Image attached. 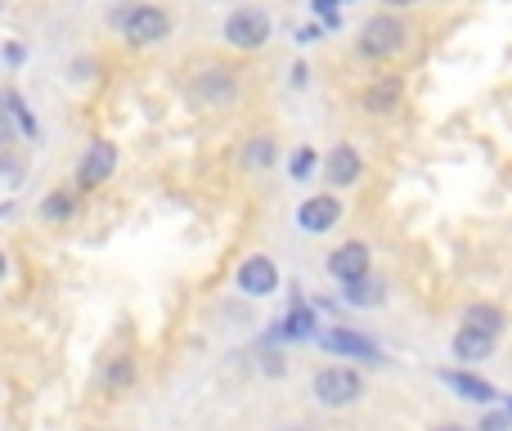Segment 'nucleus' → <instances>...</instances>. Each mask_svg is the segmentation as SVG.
<instances>
[{
	"mask_svg": "<svg viewBox=\"0 0 512 431\" xmlns=\"http://www.w3.org/2000/svg\"><path fill=\"white\" fill-rule=\"evenodd\" d=\"M328 274H333L337 283H355V279H369L373 274V252L369 243H360V238H351V243H337L333 252H328Z\"/></svg>",
	"mask_w": 512,
	"mask_h": 431,
	"instance_id": "9d476101",
	"label": "nucleus"
},
{
	"mask_svg": "<svg viewBox=\"0 0 512 431\" xmlns=\"http://www.w3.org/2000/svg\"><path fill=\"white\" fill-rule=\"evenodd\" d=\"M117 32H122V41L131 45V50H153V45H162L171 32H176V14H171L167 5H153V0H135V5H122L113 14Z\"/></svg>",
	"mask_w": 512,
	"mask_h": 431,
	"instance_id": "f257e3e1",
	"label": "nucleus"
},
{
	"mask_svg": "<svg viewBox=\"0 0 512 431\" xmlns=\"http://www.w3.org/2000/svg\"><path fill=\"white\" fill-rule=\"evenodd\" d=\"M185 90L198 108H234L243 95V81L230 63L221 59H203V63H189L185 72Z\"/></svg>",
	"mask_w": 512,
	"mask_h": 431,
	"instance_id": "f03ea898",
	"label": "nucleus"
},
{
	"mask_svg": "<svg viewBox=\"0 0 512 431\" xmlns=\"http://www.w3.org/2000/svg\"><path fill=\"white\" fill-rule=\"evenodd\" d=\"M342 5H346V0H310V9L319 14V27H337V23H342Z\"/></svg>",
	"mask_w": 512,
	"mask_h": 431,
	"instance_id": "5701e85b",
	"label": "nucleus"
},
{
	"mask_svg": "<svg viewBox=\"0 0 512 431\" xmlns=\"http://www.w3.org/2000/svg\"><path fill=\"white\" fill-rule=\"evenodd\" d=\"M319 319H315V310H310V306H301V301H297V306H292L288 310V315H283L279 319V328H274V337H283V342H310V337H319Z\"/></svg>",
	"mask_w": 512,
	"mask_h": 431,
	"instance_id": "f3484780",
	"label": "nucleus"
},
{
	"mask_svg": "<svg viewBox=\"0 0 512 431\" xmlns=\"http://www.w3.org/2000/svg\"><path fill=\"white\" fill-rule=\"evenodd\" d=\"M117 176V144L113 140H90L77 162V194H95Z\"/></svg>",
	"mask_w": 512,
	"mask_h": 431,
	"instance_id": "423d86ee",
	"label": "nucleus"
},
{
	"mask_svg": "<svg viewBox=\"0 0 512 431\" xmlns=\"http://www.w3.org/2000/svg\"><path fill=\"white\" fill-rule=\"evenodd\" d=\"M495 342H499V337L481 333V328L459 324V333H454L450 351H454V360H463V364H481V360H490V355H495Z\"/></svg>",
	"mask_w": 512,
	"mask_h": 431,
	"instance_id": "4468645a",
	"label": "nucleus"
},
{
	"mask_svg": "<svg viewBox=\"0 0 512 431\" xmlns=\"http://www.w3.org/2000/svg\"><path fill=\"white\" fill-rule=\"evenodd\" d=\"M104 387L108 391H131L135 387V378H140V364H135V355H113V360L104 364Z\"/></svg>",
	"mask_w": 512,
	"mask_h": 431,
	"instance_id": "aec40b11",
	"label": "nucleus"
},
{
	"mask_svg": "<svg viewBox=\"0 0 512 431\" xmlns=\"http://www.w3.org/2000/svg\"><path fill=\"white\" fill-rule=\"evenodd\" d=\"M0 104H5L9 122L18 126V135H23V140H36V135H41V122H36V113L27 108V99L18 95V90H0Z\"/></svg>",
	"mask_w": 512,
	"mask_h": 431,
	"instance_id": "6ab92c4d",
	"label": "nucleus"
},
{
	"mask_svg": "<svg viewBox=\"0 0 512 431\" xmlns=\"http://www.w3.org/2000/svg\"><path fill=\"white\" fill-rule=\"evenodd\" d=\"M279 162V140L274 135H248L239 149V167L243 171H270Z\"/></svg>",
	"mask_w": 512,
	"mask_h": 431,
	"instance_id": "dca6fc26",
	"label": "nucleus"
},
{
	"mask_svg": "<svg viewBox=\"0 0 512 431\" xmlns=\"http://www.w3.org/2000/svg\"><path fill=\"white\" fill-rule=\"evenodd\" d=\"M315 342L324 346L328 355H337V360H364V364H378V360H382V351L373 346V337L355 333V328H346V324L324 328V333H319Z\"/></svg>",
	"mask_w": 512,
	"mask_h": 431,
	"instance_id": "6e6552de",
	"label": "nucleus"
},
{
	"mask_svg": "<svg viewBox=\"0 0 512 431\" xmlns=\"http://www.w3.org/2000/svg\"><path fill=\"white\" fill-rule=\"evenodd\" d=\"M18 140V126L9 122V113H5V104H0V153H9V144Z\"/></svg>",
	"mask_w": 512,
	"mask_h": 431,
	"instance_id": "393cba45",
	"label": "nucleus"
},
{
	"mask_svg": "<svg viewBox=\"0 0 512 431\" xmlns=\"http://www.w3.org/2000/svg\"><path fill=\"white\" fill-rule=\"evenodd\" d=\"M292 86H310V68H306V63H292Z\"/></svg>",
	"mask_w": 512,
	"mask_h": 431,
	"instance_id": "c756f323",
	"label": "nucleus"
},
{
	"mask_svg": "<svg viewBox=\"0 0 512 431\" xmlns=\"http://www.w3.org/2000/svg\"><path fill=\"white\" fill-rule=\"evenodd\" d=\"M279 431H315L310 423H288V427H279Z\"/></svg>",
	"mask_w": 512,
	"mask_h": 431,
	"instance_id": "72a5a7b5",
	"label": "nucleus"
},
{
	"mask_svg": "<svg viewBox=\"0 0 512 431\" xmlns=\"http://www.w3.org/2000/svg\"><path fill=\"white\" fill-rule=\"evenodd\" d=\"M342 301H346V306H355V310H373V306H382V301H387V283H382L378 274L355 279V283H346V288H342Z\"/></svg>",
	"mask_w": 512,
	"mask_h": 431,
	"instance_id": "a211bd4d",
	"label": "nucleus"
},
{
	"mask_svg": "<svg viewBox=\"0 0 512 431\" xmlns=\"http://www.w3.org/2000/svg\"><path fill=\"white\" fill-rule=\"evenodd\" d=\"M400 99H405V77H396V72H382V77H373L369 86H364L360 95V108L369 117H387L400 108Z\"/></svg>",
	"mask_w": 512,
	"mask_h": 431,
	"instance_id": "f8f14e48",
	"label": "nucleus"
},
{
	"mask_svg": "<svg viewBox=\"0 0 512 431\" xmlns=\"http://www.w3.org/2000/svg\"><path fill=\"white\" fill-rule=\"evenodd\" d=\"M23 180V162H14L9 153H0V185H18Z\"/></svg>",
	"mask_w": 512,
	"mask_h": 431,
	"instance_id": "b1692460",
	"label": "nucleus"
},
{
	"mask_svg": "<svg viewBox=\"0 0 512 431\" xmlns=\"http://www.w3.org/2000/svg\"><path fill=\"white\" fill-rule=\"evenodd\" d=\"M405 45H409V23L400 14H391V9L364 18L360 36H355V50L373 63H387V59H396V54H405Z\"/></svg>",
	"mask_w": 512,
	"mask_h": 431,
	"instance_id": "7ed1b4c3",
	"label": "nucleus"
},
{
	"mask_svg": "<svg viewBox=\"0 0 512 431\" xmlns=\"http://www.w3.org/2000/svg\"><path fill=\"white\" fill-rule=\"evenodd\" d=\"M315 167H319V153L310 149V144H301V149H292V158H288V176L297 180V185H301V180H310V176H315Z\"/></svg>",
	"mask_w": 512,
	"mask_h": 431,
	"instance_id": "4be33fe9",
	"label": "nucleus"
},
{
	"mask_svg": "<svg viewBox=\"0 0 512 431\" xmlns=\"http://www.w3.org/2000/svg\"><path fill=\"white\" fill-rule=\"evenodd\" d=\"M261 373H270V378H279V373H288V360H283L279 351H265V355H261Z\"/></svg>",
	"mask_w": 512,
	"mask_h": 431,
	"instance_id": "a878e982",
	"label": "nucleus"
},
{
	"mask_svg": "<svg viewBox=\"0 0 512 431\" xmlns=\"http://www.w3.org/2000/svg\"><path fill=\"white\" fill-rule=\"evenodd\" d=\"M382 5H387L391 14H396V9H409V5H418V0H382Z\"/></svg>",
	"mask_w": 512,
	"mask_h": 431,
	"instance_id": "2f4dec72",
	"label": "nucleus"
},
{
	"mask_svg": "<svg viewBox=\"0 0 512 431\" xmlns=\"http://www.w3.org/2000/svg\"><path fill=\"white\" fill-rule=\"evenodd\" d=\"M234 288L252 301L274 297V292H279V265H274L265 252H248L239 261V270H234Z\"/></svg>",
	"mask_w": 512,
	"mask_h": 431,
	"instance_id": "0eeeda50",
	"label": "nucleus"
},
{
	"mask_svg": "<svg viewBox=\"0 0 512 431\" xmlns=\"http://www.w3.org/2000/svg\"><path fill=\"white\" fill-rule=\"evenodd\" d=\"M310 396L324 409H351L355 400L364 396V378L351 364H324V369H315V378H310Z\"/></svg>",
	"mask_w": 512,
	"mask_h": 431,
	"instance_id": "39448f33",
	"label": "nucleus"
},
{
	"mask_svg": "<svg viewBox=\"0 0 512 431\" xmlns=\"http://www.w3.org/2000/svg\"><path fill=\"white\" fill-rule=\"evenodd\" d=\"M319 171H324V185L328 189H351L364 180V158L355 144H333V149L324 153V162H319Z\"/></svg>",
	"mask_w": 512,
	"mask_h": 431,
	"instance_id": "1a4fd4ad",
	"label": "nucleus"
},
{
	"mask_svg": "<svg viewBox=\"0 0 512 431\" xmlns=\"http://www.w3.org/2000/svg\"><path fill=\"white\" fill-rule=\"evenodd\" d=\"M319 36H324V27H319V23H310V27H301V32H297V41H301V45H315Z\"/></svg>",
	"mask_w": 512,
	"mask_h": 431,
	"instance_id": "c85d7f7f",
	"label": "nucleus"
},
{
	"mask_svg": "<svg viewBox=\"0 0 512 431\" xmlns=\"http://www.w3.org/2000/svg\"><path fill=\"white\" fill-rule=\"evenodd\" d=\"M342 216H346V207L337 194H310L306 203L297 207V229L301 234H328V229H337Z\"/></svg>",
	"mask_w": 512,
	"mask_h": 431,
	"instance_id": "9b49d317",
	"label": "nucleus"
},
{
	"mask_svg": "<svg viewBox=\"0 0 512 431\" xmlns=\"http://www.w3.org/2000/svg\"><path fill=\"white\" fill-rule=\"evenodd\" d=\"M441 382L459 400H472V405H490V400H495V387H490L486 378H477V373H468V369H441Z\"/></svg>",
	"mask_w": 512,
	"mask_h": 431,
	"instance_id": "2eb2a0df",
	"label": "nucleus"
},
{
	"mask_svg": "<svg viewBox=\"0 0 512 431\" xmlns=\"http://www.w3.org/2000/svg\"><path fill=\"white\" fill-rule=\"evenodd\" d=\"M432 431H472V427H463V423H436Z\"/></svg>",
	"mask_w": 512,
	"mask_h": 431,
	"instance_id": "473e14b6",
	"label": "nucleus"
},
{
	"mask_svg": "<svg viewBox=\"0 0 512 431\" xmlns=\"http://www.w3.org/2000/svg\"><path fill=\"white\" fill-rule=\"evenodd\" d=\"M472 431H512V414H486Z\"/></svg>",
	"mask_w": 512,
	"mask_h": 431,
	"instance_id": "bb28decb",
	"label": "nucleus"
},
{
	"mask_svg": "<svg viewBox=\"0 0 512 431\" xmlns=\"http://www.w3.org/2000/svg\"><path fill=\"white\" fill-rule=\"evenodd\" d=\"M270 36H274V18H270V9H261V5L230 9L221 23V41L239 54H261L265 45H270Z\"/></svg>",
	"mask_w": 512,
	"mask_h": 431,
	"instance_id": "20e7f679",
	"label": "nucleus"
},
{
	"mask_svg": "<svg viewBox=\"0 0 512 431\" xmlns=\"http://www.w3.org/2000/svg\"><path fill=\"white\" fill-rule=\"evenodd\" d=\"M9 212H14V203H0V220H5Z\"/></svg>",
	"mask_w": 512,
	"mask_h": 431,
	"instance_id": "c9c22d12",
	"label": "nucleus"
},
{
	"mask_svg": "<svg viewBox=\"0 0 512 431\" xmlns=\"http://www.w3.org/2000/svg\"><path fill=\"white\" fill-rule=\"evenodd\" d=\"M90 68H95L90 59H77V63H72V81H90Z\"/></svg>",
	"mask_w": 512,
	"mask_h": 431,
	"instance_id": "7c9ffc66",
	"label": "nucleus"
},
{
	"mask_svg": "<svg viewBox=\"0 0 512 431\" xmlns=\"http://www.w3.org/2000/svg\"><path fill=\"white\" fill-rule=\"evenodd\" d=\"M5 274H9V261H5V252H0V279H5Z\"/></svg>",
	"mask_w": 512,
	"mask_h": 431,
	"instance_id": "f704fd0d",
	"label": "nucleus"
},
{
	"mask_svg": "<svg viewBox=\"0 0 512 431\" xmlns=\"http://www.w3.org/2000/svg\"><path fill=\"white\" fill-rule=\"evenodd\" d=\"M36 216L45 220V225H72V220L81 216V194L77 189H68V185H59V189H50V194L36 203Z\"/></svg>",
	"mask_w": 512,
	"mask_h": 431,
	"instance_id": "ddd939ff",
	"label": "nucleus"
},
{
	"mask_svg": "<svg viewBox=\"0 0 512 431\" xmlns=\"http://www.w3.org/2000/svg\"><path fill=\"white\" fill-rule=\"evenodd\" d=\"M0 54H5V63H9V68H18V63L27 59V50H23V45H18V41H9V45H5V50H0Z\"/></svg>",
	"mask_w": 512,
	"mask_h": 431,
	"instance_id": "cd10ccee",
	"label": "nucleus"
},
{
	"mask_svg": "<svg viewBox=\"0 0 512 431\" xmlns=\"http://www.w3.org/2000/svg\"><path fill=\"white\" fill-rule=\"evenodd\" d=\"M463 324H468V328H481V333H490V337H499L508 319H504V310L490 306V301H472V306L463 310Z\"/></svg>",
	"mask_w": 512,
	"mask_h": 431,
	"instance_id": "412c9836",
	"label": "nucleus"
}]
</instances>
